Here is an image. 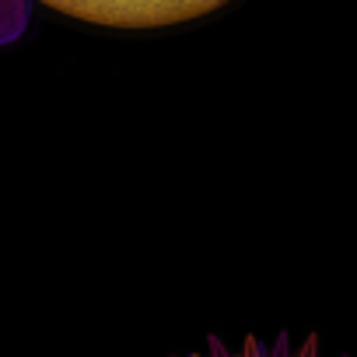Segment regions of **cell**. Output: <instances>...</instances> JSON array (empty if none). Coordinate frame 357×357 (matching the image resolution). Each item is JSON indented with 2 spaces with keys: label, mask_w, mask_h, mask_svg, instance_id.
<instances>
[{
  "label": "cell",
  "mask_w": 357,
  "mask_h": 357,
  "mask_svg": "<svg viewBox=\"0 0 357 357\" xmlns=\"http://www.w3.org/2000/svg\"><path fill=\"white\" fill-rule=\"evenodd\" d=\"M39 4L63 11L81 22L112 25V29H158L200 18L225 0H39Z\"/></svg>",
  "instance_id": "obj_1"
},
{
  "label": "cell",
  "mask_w": 357,
  "mask_h": 357,
  "mask_svg": "<svg viewBox=\"0 0 357 357\" xmlns=\"http://www.w3.org/2000/svg\"><path fill=\"white\" fill-rule=\"evenodd\" d=\"M183 357H333L322 350L319 336H305V340H291V333H277L273 340H259V336H245L238 347H228L221 336H207V350H193ZM343 357V354H336Z\"/></svg>",
  "instance_id": "obj_2"
}]
</instances>
